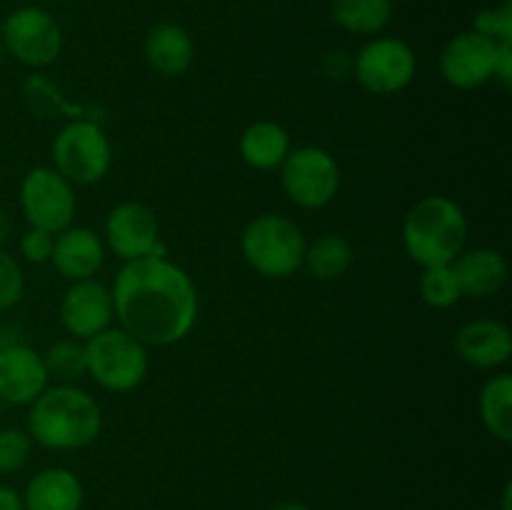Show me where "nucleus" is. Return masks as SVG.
Wrapping results in <instances>:
<instances>
[{
  "instance_id": "obj_3",
  "label": "nucleus",
  "mask_w": 512,
  "mask_h": 510,
  "mask_svg": "<svg viewBox=\"0 0 512 510\" xmlns=\"http://www.w3.org/2000/svg\"><path fill=\"white\" fill-rule=\"evenodd\" d=\"M468 220L463 208L445 195H428L410 208L403 223V243L423 268L450 265L465 250Z\"/></svg>"
},
{
  "instance_id": "obj_34",
  "label": "nucleus",
  "mask_w": 512,
  "mask_h": 510,
  "mask_svg": "<svg viewBox=\"0 0 512 510\" xmlns=\"http://www.w3.org/2000/svg\"><path fill=\"white\" fill-rule=\"evenodd\" d=\"M270 510H313V508L305 503H298V500H285V503H278L275 508H270Z\"/></svg>"
},
{
  "instance_id": "obj_6",
  "label": "nucleus",
  "mask_w": 512,
  "mask_h": 510,
  "mask_svg": "<svg viewBox=\"0 0 512 510\" xmlns=\"http://www.w3.org/2000/svg\"><path fill=\"white\" fill-rule=\"evenodd\" d=\"M113 148L98 120H70L53 140V168L73 185H93L108 175Z\"/></svg>"
},
{
  "instance_id": "obj_19",
  "label": "nucleus",
  "mask_w": 512,
  "mask_h": 510,
  "mask_svg": "<svg viewBox=\"0 0 512 510\" xmlns=\"http://www.w3.org/2000/svg\"><path fill=\"white\" fill-rule=\"evenodd\" d=\"M145 58H148L150 68L165 78L183 75L195 58L193 38L180 25L158 23L145 35Z\"/></svg>"
},
{
  "instance_id": "obj_24",
  "label": "nucleus",
  "mask_w": 512,
  "mask_h": 510,
  "mask_svg": "<svg viewBox=\"0 0 512 510\" xmlns=\"http://www.w3.org/2000/svg\"><path fill=\"white\" fill-rule=\"evenodd\" d=\"M303 265L315 280H335L353 265V248L343 235L328 233L305 248Z\"/></svg>"
},
{
  "instance_id": "obj_21",
  "label": "nucleus",
  "mask_w": 512,
  "mask_h": 510,
  "mask_svg": "<svg viewBox=\"0 0 512 510\" xmlns=\"http://www.w3.org/2000/svg\"><path fill=\"white\" fill-rule=\"evenodd\" d=\"M20 95H23V103L28 105V110L38 118H65L70 120H95L93 110L88 108H80V105H70L65 100V95L60 93L58 85L50 83L45 75H30L25 78L23 88H20Z\"/></svg>"
},
{
  "instance_id": "obj_10",
  "label": "nucleus",
  "mask_w": 512,
  "mask_h": 510,
  "mask_svg": "<svg viewBox=\"0 0 512 510\" xmlns=\"http://www.w3.org/2000/svg\"><path fill=\"white\" fill-rule=\"evenodd\" d=\"M418 70L413 48L398 38H375L355 58V78L375 95H395L408 88Z\"/></svg>"
},
{
  "instance_id": "obj_33",
  "label": "nucleus",
  "mask_w": 512,
  "mask_h": 510,
  "mask_svg": "<svg viewBox=\"0 0 512 510\" xmlns=\"http://www.w3.org/2000/svg\"><path fill=\"white\" fill-rule=\"evenodd\" d=\"M10 228H13V225H10L8 213H5V208H3V205H0V248H3V243H5V240H8Z\"/></svg>"
},
{
  "instance_id": "obj_32",
  "label": "nucleus",
  "mask_w": 512,
  "mask_h": 510,
  "mask_svg": "<svg viewBox=\"0 0 512 510\" xmlns=\"http://www.w3.org/2000/svg\"><path fill=\"white\" fill-rule=\"evenodd\" d=\"M0 510H25L23 508V495L10 485L0 483Z\"/></svg>"
},
{
  "instance_id": "obj_13",
  "label": "nucleus",
  "mask_w": 512,
  "mask_h": 510,
  "mask_svg": "<svg viewBox=\"0 0 512 510\" xmlns=\"http://www.w3.org/2000/svg\"><path fill=\"white\" fill-rule=\"evenodd\" d=\"M113 318V295H110V288H105L98 280H75L65 290L63 303H60V320L75 340H90L93 335L103 333L105 328H110Z\"/></svg>"
},
{
  "instance_id": "obj_2",
  "label": "nucleus",
  "mask_w": 512,
  "mask_h": 510,
  "mask_svg": "<svg viewBox=\"0 0 512 510\" xmlns=\"http://www.w3.org/2000/svg\"><path fill=\"white\" fill-rule=\"evenodd\" d=\"M28 435L50 450H78L93 443L103 428V415L93 395L75 385L45 388L33 400Z\"/></svg>"
},
{
  "instance_id": "obj_26",
  "label": "nucleus",
  "mask_w": 512,
  "mask_h": 510,
  "mask_svg": "<svg viewBox=\"0 0 512 510\" xmlns=\"http://www.w3.org/2000/svg\"><path fill=\"white\" fill-rule=\"evenodd\" d=\"M420 295H423V300L430 308H453L463 298L458 278H455L450 265H430V268H423Z\"/></svg>"
},
{
  "instance_id": "obj_7",
  "label": "nucleus",
  "mask_w": 512,
  "mask_h": 510,
  "mask_svg": "<svg viewBox=\"0 0 512 510\" xmlns=\"http://www.w3.org/2000/svg\"><path fill=\"white\" fill-rule=\"evenodd\" d=\"M280 183L285 195L300 208H323L338 195L340 168L325 148L305 145L290 150L280 165Z\"/></svg>"
},
{
  "instance_id": "obj_27",
  "label": "nucleus",
  "mask_w": 512,
  "mask_h": 510,
  "mask_svg": "<svg viewBox=\"0 0 512 510\" xmlns=\"http://www.w3.org/2000/svg\"><path fill=\"white\" fill-rule=\"evenodd\" d=\"M30 435L20 428L0 430V475L15 473L23 468L30 458Z\"/></svg>"
},
{
  "instance_id": "obj_25",
  "label": "nucleus",
  "mask_w": 512,
  "mask_h": 510,
  "mask_svg": "<svg viewBox=\"0 0 512 510\" xmlns=\"http://www.w3.org/2000/svg\"><path fill=\"white\" fill-rule=\"evenodd\" d=\"M45 370L48 378L55 380L58 385H73L78 383L83 375H88V365H85V345L80 340H58L50 345L48 353L43 355Z\"/></svg>"
},
{
  "instance_id": "obj_9",
  "label": "nucleus",
  "mask_w": 512,
  "mask_h": 510,
  "mask_svg": "<svg viewBox=\"0 0 512 510\" xmlns=\"http://www.w3.org/2000/svg\"><path fill=\"white\" fill-rule=\"evenodd\" d=\"M20 205L30 228L48 230L53 235L70 228L78 210L73 183L48 165L33 168L25 175L20 183Z\"/></svg>"
},
{
  "instance_id": "obj_29",
  "label": "nucleus",
  "mask_w": 512,
  "mask_h": 510,
  "mask_svg": "<svg viewBox=\"0 0 512 510\" xmlns=\"http://www.w3.org/2000/svg\"><path fill=\"white\" fill-rule=\"evenodd\" d=\"M23 288L25 280L18 260L0 248V310L13 308L23 298Z\"/></svg>"
},
{
  "instance_id": "obj_20",
  "label": "nucleus",
  "mask_w": 512,
  "mask_h": 510,
  "mask_svg": "<svg viewBox=\"0 0 512 510\" xmlns=\"http://www.w3.org/2000/svg\"><path fill=\"white\" fill-rule=\"evenodd\" d=\"M290 153V135L273 120H258L240 135V155L255 170H273L283 165Z\"/></svg>"
},
{
  "instance_id": "obj_5",
  "label": "nucleus",
  "mask_w": 512,
  "mask_h": 510,
  "mask_svg": "<svg viewBox=\"0 0 512 510\" xmlns=\"http://www.w3.org/2000/svg\"><path fill=\"white\" fill-rule=\"evenodd\" d=\"M85 365L98 385L113 393L138 388L148 375V345L140 343L123 328H105L85 340Z\"/></svg>"
},
{
  "instance_id": "obj_11",
  "label": "nucleus",
  "mask_w": 512,
  "mask_h": 510,
  "mask_svg": "<svg viewBox=\"0 0 512 510\" xmlns=\"http://www.w3.org/2000/svg\"><path fill=\"white\" fill-rule=\"evenodd\" d=\"M105 243L120 260L165 255L158 218L148 205L135 200H125L110 210L105 220Z\"/></svg>"
},
{
  "instance_id": "obj_28",
  "label": "nucleus",
  "mask_w": 512,
  "mask_h": 510,
  "mask_svg": "<svg viewBox=\"0 0 512 510\" xmlns=\"http://www.w3.org/2000/svg\"><path fill=\"white\" fill-rule=\"evenodd\" d=\"M475 33L485 35V38L495 40V43H508L512 45V3L505 0L503 5L490 10H480L475 15Z\"/></svg>"
},
{
  "instance_id": "obj_12",
  "label": "nucleus",
  "mask_w": 512,
  "mask_h": 510,
  "mask_svg": "<svg viewBox=\"0 0 512 510\" xmlns=\"http://www.w3.org/2000/svg\"><path fill=\"white\" fill-rule=\"evenodd\" d=\"M500 45L505 43H495L475 30L455 35L440 53V73L445 83L460 90H473L495 80Z\"/></svg>"
},
{
  "instance_id": "obj_30",
  "label": "nucleus",
  "mask_w": 512,
  "mask_h": 510,
  "mask_svg": "<svg viewBox=\"0 0 512 510\" xmlns=\"http://www.w3.org/2000/svg\"><path fill=\"white\" fill-rule=\"evenodd\" d=\"M53 240L55 235L48 233V230L30 228L28 233L20 238V253H23V258L30 260V263H48L50 253H53Z\"/></svg>"
},
{
  "instance_id": "obj_35",
  "label": "nucleus",
  "mask_w": 512,
  "mask_h": 510,
  "mask_svg": "<svg viewBox=\"0 0 512 510\" xmlns=\"http://www.w3.org/2000/svg\"><path fill=\"white\" fill-rule=\"evenodd\" d=\"M3 55H5V45H3V38H0V65H3Z\"/></svg>"
},
{
  "instance_id": "obj_14",
  "label": "nucleus",
  "mask_w": 512,
  "mask_h": 510,
  "mask_svg": "<svg viewBox=\"0 0 512 510\" xmlns=\"http://www.w3.org/2000/svg\"><path fill=\"white\" fill-rule=\"evenodd\" d=\"M48 370L38 350L5 345L0 350V398L13 405H30L48 388Z\"/></svg>"
},
{
  "instance_id": "obj_18",
  "label": "nucleus",
  "mask_w": 512,
  "mask_h": 510,
  "mask_svg": "<svg viewBox=\"0 0 512 510\" xmlns=\"http://www.w3.org/2000/svg\"><path fill=\"white\" fill-rule=\"evenodd\" d=\"M83 483L68 468H45L30 478L23 493L25 510H80Z\"/></svg>"
},
{
  "instance_id": "obj_15",
  "label": "nucleus",
  "mask_w": 512,
  "mask_h": 510,
  "mask_svg": "<svg viewBox=\"0 0 512 510\" xmlns=\"http://www.w3.org/2000/svg\"><path fill=\"white\" fill-rule=\"evenodd\" d=\"M455 350L460 360L473 368L488 370L505 365L512 355V335L500 320H470L455 335Z\"/></svg>"
},
{
  "instance_id": "obj_4",
  "label": "nucleus",
  "mask_w": 512,
  "mask_h": 510,
  "mask_svg": "<svg viewBox=\"0 0 512 510\" xmlns=\"http://www.w3.org/2000/svg\"><path fill=\"white\" fill-rule=\"evenodd\" d=\"M245 260L265 278H288L303 268L305 235L285 215L265 213L250 220L240 238Z\"/></svg>"
},
{
  "instance_id": "obj_1",
  "label": "nucleus",
  "mask_w": 512,
  "mask_h": 510,
  "mask_svg": "<svg viewBox=\"0 0 512 510\" xmlns=\"http://www.w3.org/2000/svg\"><path fill=\"white\" fill-rule=\"evenodd\" d=\"M110 295L120 328L143 345L180 343L198 320L193 278L165 255L125 260Z\"/></svg>"
},
{
  "instance_id": "obj_8",
  "label": "nucleus",
  "mask_w": 512,
  "mask_h": 510,
  "mask_svg": "<svg viewBox=\"0 0 512 510\" xmlns=\"http://www.w3.org/2000/svg\"><path fill=\"white\" fill-rule=\"evenodd\" d=\"M0 38L5 50L30 68H45L55 63L63 50V30L58 20L38 5L13 10L3 20Z\"/></svg>"
},
{
  "instance_id": "obj_31",
  "label": "nucleus",
  "mask_w": 512,
  "mask_h": 510,
  "mask_svg": "<svg viewBox=\"0 0 512 510\" xmlns=\"http://www.w3.org/2000/svg\"><path fill=\"white\" fill-rule=\"evenodd\" d=\"M495 80H500L503 85L512 83V45H500L498 65H495Z\"/></svg>"
},
{
  "instance_id": "obj_22",
  "label": "nucleus",
  "mask_w": 512,
  "mask_h": 510,
  "mask_svg": "<svg viewBox=\"0 0 512 510\" xmlns=\"http://www.w3.org/2000/svg\"><path fill=\"white\" fill-rule=\"evenodd\" d=\"M333 20L355 35H375L393 18V0H333Z\"/></svg>"
},
{
  "instance_id": "obj_16",
  "label": "nucleus",
  "mask_w": 512,
  "mask_h": 510,
  "mask_svg": "<svg viewBox=\"0 0 512 510\" xmlns=\"http://www.w3.org/2000/svg\"><path fill=\"white\" fill-rule=\"evenodd\" d=\"M55 270L68 280H88L103 268L105 245L98 233L80 225L55 233L53 253H50Z\"/></svg>"
},
{
  "instance_id": "obj_23",
  "label": "nucleus",
  "mask_w": 512,
  "mask_h": 510,
  "mask_svg": "<svg viewBox=\"0 0 512 510\" xmlns=\"http://www.w3.org/2000/svg\"><path fill=\"white\" fill-rule=\"evenodd\" d=\"M480 418L493 438L512 440V378L500 373L490 378L480 390Z\"/></svg>"
},
{
  "instance_id": "obj_17",
  "label": "nucleus",
  "mask_w": 512,
  "mask_h": 510,
  "mask_svg": "<svg viewBox=\"0 0 512 510\" xmlns=\"http://www.w3.org/2000/svg\"><path fill=\"white\" fill-rule=\"evenodd\" d=\"M455 278H458L463 298H490L498 293L508 280V263L503 253L493 248H473L463 250L458 258L450 263Z\"/></svg>"
}]
</instances>
